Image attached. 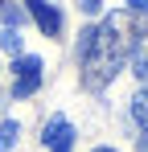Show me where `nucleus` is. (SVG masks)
I'll use <instances>...</instances> for the list:
<instances>
[{
    "label": "nucleus",
    "mask_w": 148,
    "mask_h": 152,
    "mask_svg": "<svg viewBox=\"0 0 148 152\" xmlns=\"http://www.w3.org/2000/svg\"><path fill=\"white\" fill-rule=\"evenodd\" d=\"M140 33L144 29L136 25V12H111L99 29L78 33V62H82L86 91H103L123 70L132 50H140Z\"/></svg>",
    "instance_id": "nucleus-1"
},
{
    "label": "nucleus",
    "mask_w": 148,
    "mask_h": 152,
    "mask_svg": "<svg viewBox=\"0 0 148 152\" xmlns=\"http://www.w3.org/2000/svg\"><path fill=\"white\" fill-rule=\"evenodd\" d=\"M41 74H45V62L41 58H33V53H25L12 62V99H29L37 86H41Z\"/></svg>",
    "instance_id": "nucleus-2"
},
{
    "label": "nucleus",
    "mask_w": 148,
    "mask_h": 152,
    "mask_svg": "<svg viewBox=\"0 0 148 152\" xmlns=\"http://www.w3.org/2000/svg\"><path fill=\"white\" fill-rule=\"evenodd\" d=\"M41 144H45L49 152H70L74 148V127L66 115H49L45 127H41Z\"/></svg>",
    "instance_id": "nucleus-3"
},
{
    "label": "nucleus",
    "mask_w": 148,
    "mask_h": 152,
    "mask_svg": "<svg viewBox=\"0 0 148 152\" xmlns=\"http://www.w3.org/2000/svg\"><path fill=\"white\" fill-rule=\"evenodd\" d=\"M25 12L37 21V29H41L45 37H58V33H62V12H58L49 0H25Z\"/></svg>",
    "instance_id": "nucleus-4"
},
{
    "label": "nucleus",
    "mask_w": 148,
    "mask_h": 152,
    "mask_svg": "<svg viewBox=\"0 0 148 152\" xmlns=\"http://www.w3.org/2000/svg\"><path fill=\"white\" fill-rule=\"evenodd\" d=\"M0 50L4 53H21V29L8 25V21H0Z\"/></svg>",
    "instance_id": "nucleus-5"
},
{
    "label": "nucleus",
    "mask_w": 148,
    "mask_h": 152,
    "mask_svg": "<svg viewBox=\"0 0 148 152\" xmlns=\"http://www.w3.org/2000/svg\"><path fill=\"white\" fill-rule=\"evenodd\" d=\"M17 136H21V124H17V119H4V124H0V152L17 148Z\"/></svg>",
    "instance_id": "nucleus-6"
},
{
    "label": "nucleus",
    "mask_w": 148,
    "mask_h": 152,
    "mask_svg": "<svg viewBox=\"0 0 148 152\" xmlns=\"http://www.w3.org/2000/svg\"><path fill=\"white\" fill-rule=\"evenodd\" d=\"M132 115H136L140 127H148V91H136V99H132Z\"/></svg>",
    "instance_id": "nucleus-7"
},
{
    "label": "nucleus",
    "mask_w": 148,
    "mask_h": 152,
    "mask_svg": "<svg viewBox=\"0 0 148 152\" xmlns=\"http://www.w3.org/2000/svg\"><path fill=\"white\" fill-rule=\"evenodd\" d=\"M132 74L140 82H148V53L144 50H132Z\"/></svg>",
    "instance_id": "nucleus-8"
},
{
    "label": "nucleus",
    "mask_w": 148,
    "mask_h": 152,
    "mask_svg": "<svg viewBox=\"0 0 148 152\" xmlns=\"http://www.w3.org/2000/svg\"><path fill=\"white\" fill-rule=\"evenodd\" d=\"M78 8H82V12H99V8H103V0H78Z\"/></svg>",
    "instance_id": "nucleus-9"
},
{
    "label": "nucleus",
    "mask_w": 148,
    "mask_h": 152,
    "mask_svg": "<svg viewBox=\"0 0 148 152\" xmlns=\"http://www.w3.org/2000/svg\"><path fill=\"white\" fill-rule=\"evenodd\" d=\"M127 12H148V0H127Z\"/></svg>",
    "instance_id": "nucleus-10"
},
{
    "label": "nucleus",
    "mask_w": 148,
    "mask_h": 152,
    "mask_svg": "<svg viewBox=\"0 0 148 152\" xmlns=\"http://www.w3.org/2000/svg\"><path fill=\"white\" fill-rule=\"evenodd\" d=\"M136 152H148V132L140 136V148H136Z\"/></svg>",
    "instance_id": "nucleus-11"
},
{
    "label": "nucleus",
    "mask_w": 148,
    "mask_h": 152,
    "mask_svg": "<svg viewBox=\"0 0 148 152\" xmlns=\"http://www.w3.org/2000/svg\"><path fill=\"white\" fill-rule=\"evenodd\" d=\"M95 152H115V148H95Z\"/></svg>",
    "instance_id": "nucleus-12"
},
{
    "label": "nucleus",
    "mask_w": 148,
    "mask_h": 152,
    "mask_svg": "<svg viewBox=\"0 0 148 152\" xmlns=\"http://www.w3.org/2000/svg\"><path fill=\"white\" fill-rule=\"evenodd\" d=\"M0 4H4V0H0Z\"/></svg>",
    "instance_id": "nucleus-13"
}]
</instances>
